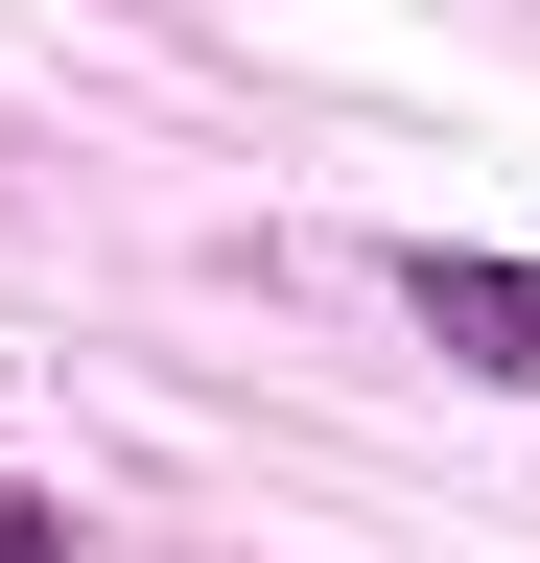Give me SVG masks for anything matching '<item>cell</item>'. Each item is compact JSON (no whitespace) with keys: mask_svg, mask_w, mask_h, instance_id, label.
I'll return each mask as SVG.
<instances>
[{"mask_svg":"<svg viewBox=\"0 0 540 563\" xmlns=\"http://www.w3.org/2000/svg\"><path fill=\"white\" fill-rule=\"evenodd\" d=\"M0 563H24V517H0Z\"/></svg>","mask_w":540,"mask_h":563,"instance_id":"cell-2","label":"cell"},{"mask_svg":"<svg viewBox=\"0 0 540 563\" xmlns=\"http://www.w3.org/2000/svg\"><path fill=\"white\" fill-rule=\"evenodd\" d=\"M423 329L470 352V376H517V399H540V258H423Z\"/></svg>","mask_w":540,"mask_h":563,"instance_id":"cell-1","label":"cell"}]
</instances>
